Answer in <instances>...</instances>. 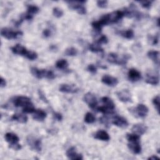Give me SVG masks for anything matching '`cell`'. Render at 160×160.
Instances as JSON below:
<instances>
[{"instance_id": "cell-25", "label": "cell", "mask_w": 160, "mask_h": 160, "mask_svg": "<svg viewBox=\"0 0 160 160\" xmlns=\"http://www.w3.org/2000/svg\"><path fill=\"white\" fill-rule=\"evenodd\" d=\"M146 82L151 85H158L159 84V78L157 76H153L151 74H148L145 80Z\"/></svg>"}, {"instance_id": "cell-44", "label": "cell", "mask_w": 160, "mask_h": 160, "mask_svg": "<svg viewBox=\"0 0 160 160\" xmlns=\"http://www.w3.org/2000/svg\"><path fill=\"white\" fill-rule=\"evenodd\" d=\"M158 41H159V35L157 34V35L155 36V37L153 38L152 44L153 45H156V44H158Z\"/></svg>"}, {"instance_id": "cell-41", "label": "cell", "mask_w": 160, "mask_h": 160, "mask_svg": "<svg viewBox=\"0 0 160 160\" xmlns=\"http://www.w3.org/2000/svg\"><path fill=\"white\" fill-rule=\"evenodd\" d=\"M38 94H39V98L43 101V102H48V99H47V98H46V96H45V95H44V92L41 91V90H40V89H39L38 90Z\"/></svg>"}, {"instance_id": "cell-13", "label": "cell", "mask_w": 160, "mask_h": 160, "mask_svg": "<svg viewBox=\"0 0 160 160\" xmlns=\"http://www.w3.org/2000/svg\"><path fill=\"white\" fill-rule=\"evenodd\" d=\"M59 91L62 92L74 94L76 93L79 91V89L72 85L68 84H62L59 88Z\"/></svg>"}, {"instance_id": "cell-32", "label": "cell", "mask_w": 160, "mask_h": 160, "mask_svg": "<svg viewBox=\"0 0 160 160\" xmlns=\"http://www.w3.org/2000/svg\"><path fill=\"white\" fill-rule=\"evenodd\" d=\"M78 50L76 48H73V47H71V48H68L65 50L64 54L68 56H76L78 54Z\"/></svg>"}, {"instance_id": "cell-6", "label": "cell", "mask_w": 160, "mask_h": 160, "mask_svg": "<svg viewBox=\"0 0 160 160\" xmlns=\"http://www.w3.org/2000/svg\"><path fill=\"white\" fill-rule=\"evenodd\" d=\"M83 101L91 109H95L98 104V101L95 95L91 92H87L83 97Z\"/></svg>"}, {"instance_id": "cell-27", "label": "cell", "mask_w": 160, "mask_h": 160, "mask_svg": "<svg viewBox=\"0 0 160 160\" xmlns=\"http://www.w3.org/2000/svg\"><path fill=\"white\" fill-rule=\"evenodd\" d=\"M68 62L64 59L58 60L56 62V67L59 69H66L68 67Z\"/></svg>"}, {"instance_id": "cell-20", "label": "cell", "mask_w": 160, "mask_h": 160, "mask_svg": "<svg viewBox=\"0 0 160 160\" xmlns=\"http://www.w3.org/2000/svg\"><path fill=\"white\" fill-rule=\"evenodd\" d=\"M94 138L95 139L101 140V141H109L110 139V136H109V134L106 131H103V130L98 131L95 133Z\"/></svg>"}, {"instance_id": "cell-21", "label": "cell", "mask_w": 160, "mask_h": 160, "mask_svg": "<svg viewBox=\"0 0 160 160\" xmlns=\"http://www.w3.org/2000/svg\"><path fill=\"white\" fill-rule=\"evenodd\" d=\"M33 113L34 114L32 115V118L34 120L38 121H44L47 116L46 112L42 109H36V111Z\"/></svg>"}, {"instance_id": "cell-15", "label": "cell", "mask_w": 160, "mask_h": 160, "mask_svg": "<svg viewBox=\"0 0 160 160\" xmlns=\"http://www.w3.org/2000/svg\"><path fill=\"white\" fill-rule=\"evenodd\" d=\"M112 123L114 125L122 128H126L128 126V122L127 120L123 117L119 116H115L113 118L112 120Z\"/></svg>"}, {"instance_id": "cell-8", "label": "cell", "mask_w": 160, "mask_h": 160, "mask_svg": "<svg viewBox=\"0 0 160 160\" xmlns=\"http://www.w3.org/2000/svg\"><path fill=\"white\" fill-rule=\"evenodd\" d=\"M106 14H107L109 24L117 22L124 16L123 11H120V10H117Z\"/></svg>"}, {"instance_id": "cell-37", "label": "cell", "mask_w": 160, "mask_h": 160, "mask_svg": "<svg viewBox=\"0 0 160 160\" xmlns=\"http://www.w3.org/2000/svg\"><path fill=\"white\" fill-rule=\"evenodd\" d=\"M97 6L101 8H105L108 5V1L106 0H99L97 1Z\"/></svg>"}, {"instance_id": "cell-30", "label": "cell", "mask_w": 160, "mask_h": 160, "mask_svg": "<svg viewBox=\"0 0 160 160\" xmlns=\"http://www.w3.org/2000/svg\"><path fill=\"white\" fill-rule=\"evenodd\" d=\"M96 118L94 116L91 112H87L84 116V122L88 124H92L95 122Z\"/></svg>"}, {"instance_id": "cell-10", "label": "cell", "mask_w": 160, "mask_h": 160, "mask_svg": "<svg viewBox=\"0 0 160 160\" xmlns=\"http://www.w3.org/2000/svg\"><path fill=\"white\" fill-rule=\"evenodd\" d=\"M116 94L118 98L119 99V101L124 102H132L131 93L128 89H123V90L118 91L116 92Z\"/></svg>"}, {"instance_id": "cell-43", "label": "cell", "mask_w": 160, "mask_h": 160, "mask_svg": "<svg viewBox=\"0 0 160 160\" xmlns=\"http://www.w3.org/2000/svg\"><path fill=\"white\" fill-rule=\"evenodd\" d=\"M42 35L45 38H48L51 36V31L49 29H44L42 31Z\"/></svg>"}, {"instance_id": "cell-23", "label": "cell", "mask_w": 160, "mask_h": 160, "mask_svg": "<svg viewBox=\"0 0 160 160\" xmlns=\"http://www.w3.org/2000/svg\"><path fill=\"white\" fill-rule=\"evenodd\" d=\"M11 119L12 121H15L20 123H26L28 121V117L22 114H14Z\"/></svg>"}, {"instance_id": "cell-18", "label": "cell", "mask_w": 160, "mask_h": 160, "mask_svg": "<svg viewBox=\"0 0 160 160\" xmlns=\"http://www.w3.org/2000/svg\"><path fill=\"white\" fill-rule=\"evenodd\" d=\"M4 138L6 141L9 144V146L18 144L19 141V137L16 134L12 132H7L4 136Z\"/></svg>"}, {"instance_id": "cell-14", "label": "cell", "mask_w": 160, "mask_h": 160, "mask_svg": "<svg viewBox=\"0 0 160 160\" xmlns=\"http://www.w3.org/2000/svg\"><path fill=\"white\" fill-rule=\"evenodd\" d=\"M134 111L138 117L143 118L147 116L149 109L146 105L143 104H139L135 108Z\"/></svg>"}, {"instance_id": "cell-29", "label": "cell", "mask_w": 160, "mask_h": 160, "mask_svg": "<svg viewBox=\"0 0 160 160\" xmlns=\"http://www.w3.org/2000/svg\"><path fill=\"white\" fill-rule=\"evenodd\" d=\"M36 111V109L32 102L29 103L26 106L22 108V111L26 113H33Z\"/></svg>"}, {"instance_id": "cell-39", "label": "cell", "mask_w": 160, "mask_h": 160, "mask_svg": "<svg viewBox=\"0 0 160 160\" xmlns=\"http://www.w3.org/2000/svg\"><path fill=\"white\" fill-rule=\"evenodd\" d=\"M108 39L107 37L106 36L103 35V36H101L99 38V39L96 41V42L101 45V44H106L108 42Z\"/></svg>"}, {"instance_id": "cell-19", "label": "cell", "mask_w": 160, "mask_h": 160, "mask_svg": "<svg viewBox=\"0 0 160 160\" xmlns=\"http://www.w3.org/2000/svg\"><path fill=\"white\" fill-rule=\"evenodd\" d=\"M128 78L130 81H132V82H135V81H138V80H139L141 78V73L139 71H138L136 69L132 68L130 69L128 71Z\"/></svg>"}, {"instance_id": "cell-31", "label": "cell", "mask_w": 160, "mask_h": 160, "mask_svg": "<svg viewBox=\"0 0 160 160\" xmlns=\"http://www.w3.org/2000/svg\"><path fill=\"white\" fill-rule=\"evenodd\" d=\"M39 11V9L38 6L35 5H28V9H27V13L33 16V14H36Z\"/></svg>"}, {"instance_id": "cell-3", "label": "cell", "mask_w": 160, "mask_h": 160, "mask_svg": "<svg viewBox=\"0 0 160 160\" xmlns=\"http://www.w3.org/2000/svg\"><path fill=\"white\" fill-rule=\"evenodd\" d=\"M129 58H130V56L128 54H124L121 58H119L116 53L111 52L108 54L107 58V61L111 64H115L118 65H125Z\"/></svg>"}, {"instance_id": "cell-1", "label": "cell", "mask_w": 160, "mask_h": 160, "mask_svg": "<svg viewBox=\"0 0 160 160\" xmlns=\"http://www.w3.org/2000/svg\"><path fill=\"white\" fill-rule=\"evenodd\" d=\"M11 49L14 54L24 56L31 61L35 60L38 58V54L36 52L32 51H28L25 47L19 44H16Z\"/></svg>"}, {"instance_id": "cell-9", "label": "cell", "mask_w": 160, "mask_h": 160, "mask_svg": "<svg viewBox=\"0 0 160 160\" xmlns=\"http://www.w3.org/2000/svg\"><path fill=\"white\" fill-rule=\"evenodd\" d=\"M13 104L16 107H24L29 103L31 102V99L27 96H19L14 98L12 100Z\"/></svg>"}, {"instance_id": "cell-24", "label": "cell", "mask_w": 160, "mask_h": 160, "mask_svg": "<svg viewBox=\"0 0 160 160\" xmlns=\"http://www.w3.org/2000/svg\"><path fill=\"white\" fill-rule=\"evenodd\" d=\"M101 101L102 102L104 106H106V108H108V109H109L111 110L114 111V108H115V105H114V102L112 101V100L111 99H110L108 97L104 96V97H102L101 98Z\"/></svg>"}, {"instance_id": "cell-26", "label": "cell", "mask_w": 160, "mask_h": 160, "mask_svg": "<svg viewBox=\"0 0 160 160\" xmlns=\"http://www.w3.org/2000/svg\"><path fill=\"white\" fill-rule=\"evenodd\" d=\"M89 49L93 52H100L103 51V49L101 48V45L98 44L96 42L89 44Z\"/></svg>"}, {"instance_id": "cell-28", "label": "cell", "mask_w": 160, "mask_h": 160, "mask_svg": "<svg viewBox=\"0 0 160 160\" xmlns=\"http://www.w3.org/2000/svg\"><path fill=\"white\" fill-rule=\"evenodd\" d=\"M119 34L121 36L128 39H131L134 38V32L132 29H127L125 31H120Z\"/></svg>"}, {"instance_id": "cell-11", "label": "cell", "mask_w": 160, "mask_h": 160, "mask_svg": "<svg viewBox=\"0 0 160 160\" xmlns=\"http://www.w3.org/2000/svg\"><path fill=\"white\" fill-rule=\"evenodd\" d=\"M101 82L107 86L114 87L118 84V79L115 77L106 74L102 77Z\"/></svg>"}, {"instance_id": "cell-36", "label": "cell", "mask_w": 160, "mask_h": 160, "mask_svg": "<svg viewBox=\"0 0 160 160\" xmlns=\"http://www.w3.org/2000/svg\"><path fill=\"white\" fill-rule=\"evenodd\" d=\"M152 103H153L156 109L157 110L158 112L159 113V95H157L156 96H155L153 98Z\"/></svg>"}, {"instance_id": "cell-2", "label": "cell", "mask_w": 160, "mask_h": 160, "mask_svg": "<svg viewBox=\"0 0 160 160\" xmlns=\"http://www.w3.org/2000/svg\"><path fill=\"white\" fill-rule=\"evenodd\" d=\"M31 74L38 79L47 78L49 79H53L55 78V75L52 71L46 69H39L37 68H31Z\"/></svg>"}, {"instance_id": "cell-35", "label": "cell", "mask_w": 160, "mask_h": 160, "mask_svg": "<svg viewBox=\"0 0 160 160\" xmlns=\"http://www.w3.org/2000/svg\"><path fill=\"white\" fill-rule=\"evenodd\" d=\"M52 14L55 17L59 18L63 16L64 12H63V11L62 9H61L60 8H54L52 9Z\"/></svg>"}, {"instance_id": "cell-46", "label": "cell", "mask_w": 160, "mask_h": 160, "mask_svg": "<svg viewBox=\"0 0 160 160\" xmlns=\"http://www.w3.org/2000/svg\"><path fill=\"white\" fill-rule=\"evenodd\" d=\"M159 158L158 157V156H155V155H152V156H150L149 158H148V159H149V160H156V159H159Z\"/></svg>"}, {"instance_id": "cell-22", "label": "cell", "mask_w": 160, "mask_h": 160, "mask_svg": "<svg viewBox=\"0 0 160 160\" xmlns=\"http://www.w3.org/2000/svg\"><path fill=\"white\" fill-rule=\"evenodd\" d=\"M148 56L150 58L155 64L159 65V52L158 51H149L148 54Z\"/></svg>"}, {"instance_id": "cell-12", "label": "cell", "mask_w": 160, "mask_h": 160, "mask_svg": "<svg viewBox=\"0 0 160 160\" xmlns=\"http://www.w3.org/2000/svg\"><path fill=\"white\" fill-rule=\"evenodd\" d=\"M67 157L72 160H82L83 159L82 155L81 154L78 153L76 148L74 147H71L69 148L66 151Z\"/></svg>"}, {"instance_id": "cell-42", "label": "cell", "mask_w": 160, "mask_h": 160, "mask_svg": "<svg viewBox=\"0 0 160 160\" xmlns=\"http://www.w3.org/2000/svg\"><path fill=\"white\" fill-rule=\"evenodd\" d=\"M53 117L55 119H56L58 121H61L62 119V116L61 113L54 112H53Z\"/></svg>"}, {"instance_id": "cell-17", "label": "cell", "mask_w": 160, "mask_h": 160, "mask_svg": "<svg viewBox=\"0 0 160 160\" xmlns=\"http://www.w3.org/2000/svg\"><path fill=\"white\" fill-rule=\"evenodd\" d=\"M128 148L134 154H138L141 152V146L139 141L129 142L128 144Z\"/></svg>"}, {"instance_id": "cell-16", "label": "cell", "mask_w": 160, "mask_h": 160, "mask_svg": "<svg viewBox=\"0 0 160 160\" xmlns=\"http://www.w3.org/2000/svg\"><path fill=\"white\" fill-rule=\"evenodd\" d=\"M147 126L143 124H134L131 128V131L133 133L136 134L138 135H142L144 134L147 131Z\"/></svg>"}, {"instance_id": "cell-40", "label": "cell", "mask_w": 160, "mask_h": 160, "mask_svg": "<svg viewBox=\"0 0 160 160\" xmlns=\"http://www.w3.org/2000/svg\"><path fill=\"white\" fill-rule=\"evenodd\" d=\"M87 69L89 72H90L92 74H95L97 72V68L96 67L95 65L92 64H89L88 66V68H87Z\"/></svg>"}, {"instance_id": "cell-5", "label": "cell", "mask_w": 160, "mask_h": 160, "mask_svg": "<svg viewBox=\"0 0 160 160\" xmlns=\"http://www.w3.org/2000/svg\"><path fill=\"white\" fill-rule=\"evenodd\" d=\"M86 1H69L67 2L69 3V6L71 9H74L78 12L79 14H85L86 13V9L82 4Z\"/></svg>"}, {"instance_id": "cell-38", "label": "cell", "mask_w": 160, "mask_h": 160, "mask_svg": "<svg viewBox=\"0 0 160 160\" xmlns=\"http://www.w3.org/2000/svg\"><path fill=\"white\" fill-rule=\"evenodd\" d=\"M138 2L144 8H149L151 7L152 1H138Z\"/></svg>"}, {"instance_id": "cell-45", "label": "cell", "mask_w": 160, "mask_h": 160, "mask_svg": "<svg viewBox=\"0 0 160 160\" xmlns=\"http://www.w3.org/2000/svg\"><path fill=\"white\" fill-rule=\"evenodd\" d=\"M0 86L1 88H4L6 86V80L2 78V77H1V80H0Z\"/></svg>"}, {"instance_id": "cell-4", "label": "cell", "mask_w": 160, "mask_h": 160, "mask_svg": "<svg viewBox=\"0 0 160 160\" xmlns=\"http://www.w3.org/2000/svg\"><path fill=\"white\" fill-rule=\"evenodd\" d=\"M1 34L2 37L8 39H16L22 35V32L21 31H12L8 28H3L1 30Z\"/></svg>"}, {"instance_id": "cell-34", "label": "cell", "mask_w": 160, "mask_h": 160, "mask_svg": "<svg viewBox=\"0 0 160 160\" xmlns=\"http://www.w3.org/2000/svg\"><path fill=\"white\" fill-rule=\"evenodd\" d=\"M97 110L99 112H101L104 114H112L114 112V111L113 110H111L109 109H108V108H106V106H100V107H98L97 108Z\"/></svg>"}, {"instance_id": "cell-33", "label": "cell", "mask_w": 160, "mask_h": 160, "mask_svg": "<svg viewBox=\"0 0 160 160\" xmlns=\"http://www.w3.org/2000/svg\"><path fill=\"white\" fill-rule=\"evenodd\" d=\"M139 136L136 134H129L128 133L126 134V139L128 142H131V141H139Z\"/></svg>"}, {"instance_id": "cell-7", "label": "cell", "mask_w": 160, "mask_h": 160, "mask_svg": "<svg viewBox=\"0 0 160 160\" xmlns=\"http://www.w3.org/2000/svg\"><path fill=\"white\" fill-rule=\"evenodd\" d=\"M27 142L32 149H34V151L38 152L41 151L42 145L41 140L40 139H38L32 136H29L27 138Z\"/></svg>"}]
</instances>
